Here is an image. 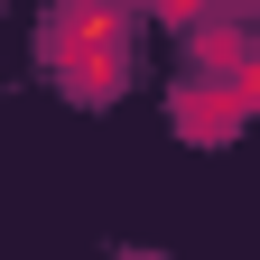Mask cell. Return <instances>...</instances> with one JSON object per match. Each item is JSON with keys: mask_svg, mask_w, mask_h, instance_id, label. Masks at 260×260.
Instances as JSON below:
<instances>
[{"mask_svg": "<svg viewBox=\"0 0 260 260\" xmlns=\"http://www.w3.org/2000/svg\"><path fill=\"white\" fill-rule=\"evenodd\" d=\"M121 56H130V0H65L47 19V65L84 103H103L121 84Z\"/></svg>", "mask_w": 260, "mask_h": 260, "instance_id": "cell-1", "label": "cell"}]
</instances>
